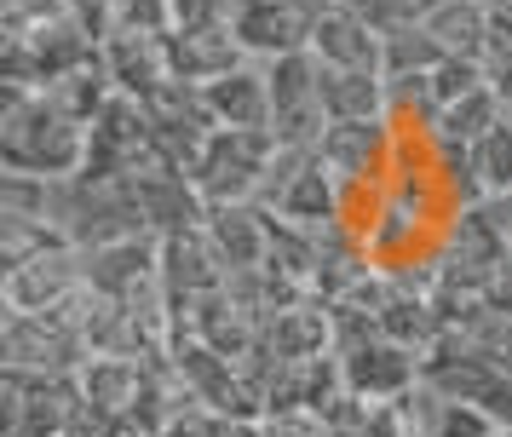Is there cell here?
Instances as JSON below:
<instances>
[{"label":"cell","mask_w":512,"mask_h":437,"mask_svg":"<svg viewBox=\"0 0 512 437\" xmlns=\"http://www.w3.org/2000/svg\"><path fill=\"white\" fill-rule=\"evenodd\" d=\"M87 144H93V121L64 104V92L52 87H6V110H0V161L6 173L24 179H75L87 173Z\"/></svg>","instance_id":"6da1fadb"},{"label":"cell","mask_w":512,"mask_h":437,"mask_svg":"<svg viewBox=\"0 0 512 437\" xmlns=\"http://www.w3.org/2000/svg\"><path fill=\"white\" fill-rule=\"evenodd\" d=\"M495 437H512V432H495Z\"/></svg>","instance_id":"7c38bea8"},{"label":"cell","mask_w":512,"mask_h":437,"mask_svg":"<svg viewBox=\"0 0 512 437\" xmlns=\"http://www.w3.org/2000/svg\"><path fill=\"white\" fill-rule=\"evenodd\" d=\"M271 75V138L282 150H317L323 133L334 127L323 104V69L311 52H294V58H277L265 64Z\"/></svg>","instance_id":"3957f363"},{"label":"cell","mask_w":512,"mask_h":437,"mask_svg":"<svg viewBox=\"0 0 512 437\" xmlns=\"http://www.w3.org/2000/svg\"><path fill=\"white\" fill-rule=\"evenodd\" d=\"M311 58L328 69H374V75H386V29L369 23L363 12L340 6V0H323L317 29H311Z\"/></svg>","instance_id":"8992f818"},{"label":"cell","mask_w":512,"mask_h":437,"mask_svg":"<svg viewBox=\"0 0 512 437\" xmlns=\"http://www.w3.org/2000/svg\"><path fill=\"white\" fill-rule=\"evenodd\" d=\"M277 138L271 133H242V127H213L208 144L190 161V184L208 207H248L259 202V190L271 179L277 161Z\"/></svg>","instance_id":"7a4b0ae2"},{"label":"cell","mask_w":512,"mask_h":437,"mask_svg":"<svg viewBox=\"0 0 512 437\" xmlns=\"http://www.w3.org/2000/svg\"><path fill=\"white\" fill-rule=\"evenodd\" d=\"M323 0H236V41L248 58L259 64H277L294 52H311V29H317Z\"/></svg>","instance_id":"277c9868"},{"label":"cell","mask_w":512,"mask_h":437,"mask_svg":"<svg viewBox=\"0 0 512 437\" xmlns=\"http://www.w3.org/2000/svg\"><path fill=\"white\" fill-rule=\"evenodd\" d=\"M323 167L340 184H386L397 161V127L392 115H374V121H334L317 144Z\"/></svg>","instance_id":"5b68a950"},{"label":"cell","mask_w":512,"mask_h":437,"mask_svg":"<svg viewBox=\"0 0 512 437\" xmlns=\"http://www.w3.org/2000/svg\"><path fill=\"white\" fill-rule=\"evenodd\" d=\"M420 29L449 52V58H466V64H484V41H489V18L484 0H432L420 12Z\"/></svg>","instance_id":"ba28073f"},{"label":"cell","mask_w":512,"mask_h":437,"mask_svg":"<svg viewBox=\"0 0 512 437\" xmlns=\"http://www.w3.org/2000/svg\"><path fill=\"white\" fill-rule=\"evenodd\" d=\"M202 92V110L213 115V127H242V133H271V75L259 58L236 64L231 75L208 81Z\"/></svg>","instance_id":"52a82bcc"},{"label":"cell","mask_w":512,"mask_h":437,"mask_svg":"<svg viewBox=\"0 0 512 437\" xmlns=\"http://www.w3.org/2000/svg\"><path fill=\"white\" fill-rule=\"evenodd\" d=\"M466 167H472V184H478V196H507L512 190V115L507 121H495L472 150H466Z\"/></svg>","instance_id":"9c48e42d"},{"label":"cell","mask_w":512,"mask_h":437,"mask_svg":"<svg viewBox=\"0 0 512 437\" xmlns=\"http://www.w3.org/2000/svg\"><path fill=\"white\" fill-rule=\"evenodd\" d=\"M259 437H340L334 432V420L317 409H277V420H265Z\"/></svg>","instance_id":"30bf717a"},{"label":"cell","mask_w":512,"mask_h":437,"mask_svg":"<svg viewBox=\"0 0 512 437\" xmlns=\"http://www.w3.org/2000/svg\"><path fill=\"white\" fill-rule=\"evenodd\" d=\"M478 213L489 219V230L507 242V253H512V190L507 196H489V202H478Z\"/></svg>","instance_id":"8fae6325"}]
</instances>
